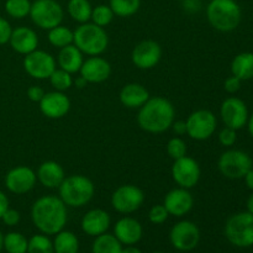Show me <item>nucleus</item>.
<instances>
[{
	"mask_svg": "<svg viewBox=\"0 0 253 253\" xmlns=\"http://www.w3.org/2000/svg\"><path fill=\"white\" fill-rule=\"evenodd\" d=\"M31 220L41 234H58L68 220L67 205L56 195H43L32 204Z\"/></svg>",
	"mask_w": 253,
	"mask_h": 253,
	"instance_id": "obj_1",
	"label": "nucleus"
},
{
	"mask_svg": "<svg viewBox=\"0 0 253 253\" xmlns=\"http://www.w3.org/2000/svg\"><path fill=\"white\" fill-rule=\"evenodd\" d=\"M175 118V109L163 96L150 98L137 113V124L148 133H162L169 130Z\"/></svg>",
	"mask_w": 253,
	"mask_h": 253,
	"instance_id": "obj_2",
	"label": "nucleus"
},
{
	"mask_svg": "<svg viewBox=\"0 0 253 253\" xmlns=\"http://www.w3.org/2000/svg\"><path fill=\"white\" fill-rule=\"evenodd\" d=\"M207 19L216 31L232 32L241 24V6L236 0H210L207 6Z\"/></svg>",
	"mask_w": 253,
	"mask_h": 253,
	"instance_id": "obj_3",
	"label": "nucleus"
},
{
	"mask_svg": "<svg viewBox=\"0 0 253 253\" xmlns=\"http://www.w3.org/2000/svg\"><path fill=\"white\" fill-rule=\"evenodd\" d=\"M59 198L67 208H83L93 199L95 185L83 174H72L64 178L58 188Z\"/></svg>",
	"mask_w": 253,
	"mask_h": 253,
	"instance_id": "obj_4",
	"label": "nucleus"
},
{
	"mask_svg": "<svg viewBox=\"0 0 253 253\" xmlns=\"http://www.w3.org/2000/svg\"><path fill=\"white\" fill-rule=\"evenodd\" d=\"M73 44L86 56H100L109 46V36L104 27L93 22L81 24L74 30Z\"/></svg>",
	"mask_w": 253,
	"mask_h": 253,
	"instance_id": "obj_5",
	"label": "nucleus"
},
{
	"mask_svg": "<svg viewBox=\"0 0 253 253\" xmlns=\"http://www.w3.org/2000/svg\"><path fill=\"white\" fill-rule=\"evenodd\" d=\"M225 236L231 245L241 249L253 246V215L249 211L236 212L225 224Z\"/></svg>",
	"mask_w": 253,
	"mask_h": 253,
	"instance_id": "obj_6",
	"label": "nucleus"
},
{
	"mask_svg": "<svg viewBox=\"0 0 253 253\" xmlns=\"http://www.w3.org/2000/svg\"><path fill=\"white\" fill-rule=\"evenodd\" d=\"M253 167L251 156L242 150L225 151L217 160L219 172L227 179H244L246 173Z\"/></svg>",
	"mask_w": 253,
	"mask_h": 253,
	"instance_id": "obj_7",
	"label": "nucleus"
},
{
	"mask_svg": "<svg viewBox=\"0 0 253 253\" xmlns=\"http://www.w3.org/2000/svg\"><path fill=\"white\" fill-rule=\"evenodd\" d=\"M29 16L37 27L48 31L62 24L64 11L57 0H35Z\"/></svg>",
	"mask_w": 253,
	"mask_h": 253,
	"instance_id": "obj_8",
	"label": "nucleus"
},
{
	"mask_svg": "<svg viewBox=\"0 0 253 253\" xmlns=\"http://www.w3.org/2000/svg\"><path fill=\"white\" fill-rule=\"evenodd\" d=\"M185 124H187V135L192 140L205 141L209 140L216 131L217 119L212 111L199 109L193 111L188 116Z\"/></svg>",
	"mask_w": 253,
	"mask_h": 253,
	"instance_id": "obj_9",
	"label": "nucleus"
},
{
	"mask_svg": "<svg viewBox=\"0 0 253 253\" xmlns=\"http://www.w3.org/2000/svg\"><path fill=\"white\" fill-rule=\"evenodd\" d=\"M143 202V190L133 184L120 185L111 195V207L120 214H132L137 211Z\"/></svg>",
	"mask_w": 253,
	"mask_h": 253,
	"instance_id": "obj_10",
	"label": "nucleus"
},
{
	"mask_svg": "<svg viewBox=\"0 0 253 253\" xmlns=\"http://www.w3.org/2000/svg\"><path fill=\"white\" fill-rule=\"evenodd\" d=\"M22 66L30 77L37 81H44L48 79L57 68V62L51 53L37 48L25 56Z\"/></svg>",
	"mask_w": 253,
	"mask_h": 253,
	"instance_id": "obj_11",
	"label": "nucleus"
},
{
	"mask_svg": "<svg viewBox=\"0 0 253 253\" xmlns=\"http://www.w3.org/2000/svg\"><path fill=\"white\" fill-rule=\"evenodd\" d=\"M169 240L175 250L189 252L199 245L200 230L193 221L182 220L170 229Z\"/></svg>",
	"mask_w": 253,
	"mask_h": 253,
	"instance_id": "obj_12",
	"label": "nucleus"
},
{
	"mask_svg": "<svg viewBox=\"0 0 253 253\" xmlns=\"http://www.w3.org/2000/svg\"><path fill=\"white\" fill-rule=\"evenodd\" d=\"M170 174L178 187L190 190L199 183L202 169L194 158L184 156L173 162Z\"/></svg>",
	"mask_w": 253,
	"mask_h": 253,
	"instance_id": "obj_13",
	"label": "nucleus"
},
{
	"mask_svg": "<svg viewBox=\"0 0 253 253\" xmlns=\"http://www.w3.org/2000/svg\"><path fill=\"white\" fill-rule=\"evenodd\" d=\"M220 116L225 126L234 130H241L249 120V109L246 103L237 96H229L220 106Z\"/></svg>",
	"mask_w": 253,
	"mask_h": 253,
	"instance_id": "obj_14",
	"label": "nucleus"
},
{
	"mask_svg": "<svg viewBox=\"0 0 253 253\" xmlns=\"http://www.w3.org/2000/svg\"><path fill=\"white\" fill-rule=\"evenodd\" d=\"M4 182L10 193L22 195L34 189L37 183V175L32 168L27 166H17L6 173Z\"/></svg>",
	"mask_w": 253,
	"mask_h": 253,
	"instance_id": "obj_15",
	"label": "nucleus"
},
{
	"mask_svg": "<svg viewBox=\"0 0 253 253\" xmlns=\"http://www.w3.org/2000/svg\"><path fill=\"white\" fill-rule=\"evenodd\" d=\"M162 53V47L158 42L153 40H145L133 47L131 52V61L136 68L148 71L160 63Z\"/></svg>",
	"mask_w": 253,
	"mask_h": 253,
	"instance_id": "obj_16",
	"label": "nucleus"
},
{
	"mask_svg": "<svg viewBox=\"0 0 253 253\" xmlns=\"http://www.w3.org/2000/svg\"><path fill=\"white\" fill-rule=\"evenodd\" d=\"M39 105L42 115L52 120L64 118L71 110V100L64 91L53 90L46 93Z\"/></svg>",
	"mask_w": 253,
	"mask_h": 253,
	"instance_id": "obj_17",
	"label": "nucleus"
},
{
	"mask_svg": "<svg viewBox=\"0 0 253 253\" xmlns=\"http://www.w3.org/2000/svg\"><path fill=\"white\" fill-rule=\"evenodd\" d=\"M163 205L167 209L168 214L175 217H182L190 212L194 207V198L189 189L185 188H174L166 194Z\"/></svg>",
	"mask_w": 253,
	"mask_h": 253,
	"instance_id": "obj_18",
	"label": "nucleus"
},
{
	"mask_svg": "<svg viewBox=\"0 0 253 253\" xmlns=\"http://www.w3.org/2000/svg\"><path fill=\"white\" fill-rule=\"evenodd\" d=\"M79 74L88 82V84L103 83L110 77L111 66L103 57L91 56L83 62Z\"/></svg>",
	"mask_w": 253,
	"mask_h": 253,
	"instance_id": "obj_19",
	"label": "nucleus"
},
{
	"mask_svg": "<svg viewBox=\"0 0 253 253\" xmlns=\"http://www.w3.org/2000/svg\"><path fill=\"white\" fill-rule=\"evenodd\" d=\"M142 235V225L133 217H121L114 226V236L126 246H131V245H136L137 242H140Z\"/></svg>",
	"mask_w": 253,
	"mask_h": 253,
	"instance_id": "obj_20",
	"label": "nucleus"
},
{
	"mask_svg": "<svg viewBox=\"0 0 253 253\" xmlns=\"http://www.w3.org/2000/svg\"><path fill=\"white\" fill-rule=\"evenodd\" d=\"M111 224V217L105 210L91 209L84 214L82 217L81 227L83 232L91 237L100 236L105 234Z\"/></svg>",
	"mask_w": 253,
	"mask_h": 253,
	"instance_id": "obj_21",
	"label": "nucleus"
},
{
	"mask_svg": "<svg viewBox=\"0 0 253 253\" xmlns=\"http://www.w3.org/2000/svg\"><path fill=\"white\" fill-rule=\"evenodd\" d=\"M9 43L16 53L26 56L39 48V36L30 27L20 26L12 30Z\"/></svg>",
	"mask_w": 253,
	"mask_h": 253,
	"instance_id": "obj_22",
	"label": "nucleus"
},
{
	"mask_svg": "<svg viewBox=\"0 0 253 253\" xmlns=\"http://www.w3.org/2000/svg\"><path fill=\"white\" fill-rule=\"evenodd\" d=\"M37 182L47 189H58L67 177L63 167L56 161H46L39 166L36 172Z\"/></svg>",
	"mask_w": 253,
	"mask_h": 253,
	"instance_id": "obj_23",
	"label": "nucleus"
},
{
	"mask_svg": "<svg viewBox=\"0 0 253 253\" xmlns=\"http://www.w3.org/2000/svg\"><path fill=\"white\" fill-rule=\"evenodd\" d=\"M150 98V91L140 83L126 84L119 94L120 103L127 109H140Z\"/></svg>",
	"mask_w": 253,
	"mask_h": 253,
	"instance_id": "obj_24",
	"label": "nucleus"
},
{
	"mask_svg": "<svg viewBox=\"0 0 253 253\" xmlns=\"http://www.w3.org/2000/svg\"><path fill=\"white\" fill-rule=\"evenodd\" d=\"M56 62L59 68L63 69V71L71 74L78 73L84 62L83 53L76 44L72 43L69 46L63 47V48H59Z\"/></svg>",
	"mask_w": 253,
	"mask_h": 253,
	"instance_id": "obj_25",
	"label": "nucleus"
},
{
	"mask_svg": "<svg viewBox=\"0 0 253 253\" xmlns=\"http://www.w3.org/2000/svg\"><path fill=\"white\" fill-rule=\"evenodd\" d=\"M232 76L244 81L253 79V52H241L231 62Z\"/></svg>",
	"mask_w": 253,
	"mask_h": 253,
	"instance_id": "obj_26",
	"label": "nucleus"
},
{
	"mask_svg": "<svg viewBox=\"0 0 253 253\" xmlns=\"http://www.w3.org/2000/svg\"><path fill=\"white\" fill-rule=\"evenodd\" d=\"M54 253H78L79 240L72 231L62 230L53 240Z\"/></svg>",
	"mask_w": 253,
	"mask_h": 253,
	"instance_id": "obj_27",
	"label": "nucleus"
},
{
	"mask_svg": "<svg viewBox=\"0 0 253 253\" xmlns=\"http://www.w3.org/2000/svg\"><path fill=\"white\" fill-rule=\"evenodd\" d=\"M93 6L89 0H69L67 4V12L72 20L78 24H85L90 21Z\"/></svg>",
	"mask_w": 253,
	"mask_h": 253,
	"instance_id": "obj_28",
	"label": "nucleus"
},
{
	"mask_svg": "<svg viewBox=\"0 0 253 253\" xmlns=\"http://www.w3.org/2000/svg\"><path fill=\"white\" fill-rule=\"evenodd\" d=\"M123 244L114 235L105 234L96 236L91 247V253H121Z\"/></svg>",
	"mask_w": 253,
	"mask_h": 253,
	"instance_id": "obj_29",
	"label": "nucleus"
},
{
	"mask_svg": "<svg viewBox=\"0 0 253 253\" xmlns=\"http://www.w3.org/2000/svg\"><path fill=\"white\" fill-rule=\"evenodd\" d=\"M47 40H48L49 44H52L53 47L63 48V47L73 43L74 32L69 27L63 26V25H58V26L48 30Z\"/></svg>",
	"mask_w": 253,
	"mask_h": 253,
	"instance_id": "obj_30",
	"label": "nucleus"
},
{
	"mask_svg": "<svg viewBox=\"0 0 253 253\" xmlns=\"http://www.w3.org/2000/svg\"><path fill=\"white\" fill-rule=\"evenodd\" d=\"M109 6L115 16L130 17L140 10L141 0H110Z\"/></svg>",
	"mask_w": 253,
	"mask_h": 253,
	"instance_id": "obj_31",
	"label": "nucleus"
},
{
	"mask_svg": "<svg viewBox=\"0 0 253 253\" xmlns=\"http://www.w3.org/2000/svg\"><path fill=\"white\" fill-rule=\"evenodd\" d=\"M29 240L20 232H9L4 236L2 249L7 253H27Z\"/></svg>",
	"mask_w": 253,
	"mask_h": 253,
	"instance_id": "obj_32",
	"label": "nucleus"
},
{
	"mask_svg": "<svg viewBox=\"0 0 253 253\" xmlns=\"http://www.w3.org/2000/svg\"><path fill=\"white\" fill-rule=\"evenodd\" d=\"M32 2L30 0H6L5 11L12 19H25L30 15Z\"/></svg>",
	"mask_w": 253,
	"mask_h": 253,
	"instance_id": "obj_33",
	"label": "nucleus"
},
{
	"mask_svg": "<svg viewBox=\"0 0 253 253\" xmlns=\"http://www.w3.org/2000/svg\"><path fill=\"white\" fill-rule=\"evenodd\" d=\"M27 253H54L53 242L44 234L34 235L29 240Z\"/></svg>",
	"mask_w": 253,
	"mask_h": 253,
	"instance_id": "obj_34",
	"label": "nucleus"
},
{
	"mask_svg": "<svg viewBox=\"0 0 253 253\" xmlns=\"http://www.w3.org/2000/svg\"><path fill=\"white\" fill-rule=\"evenodd\" d=\"M114 17H115V14L113 12L111 7L109 5L100 4L96 5L91 10L90 21L100 27H106L108 25H110L113 22Z\"/></svg>",
	"mask_w": 253,
	"mask_h": 253,
	"instance_id": "obj_35",
	"label": "nucleus"
},
{
	"mask_svg": "<svg viewBox=\"0 0 253 253\" xmlns=\"http://www.w3.org/2000/svg\"><path fill=\"white\" fill-rule=\"evenodd\" d=\"M48 79L51 85L53 86L54 90L57 91H66L68 90V89H71L72 85H73L72 74L61 68L54 69L53 73L51 74V77H49Z\"/></svg>",
	"mask_w": 253,
	"mask_h": 253,
	"instance_id": "obj_36",
	"label": "nucleus"
},
{
	"mask_svg": "<svg viewBox=\"0 0 253 253\" xmlns=\"http://www.w3.org/2000/svg\"><path fill=\"white\" fill-rule=\"evenodd\" d=\"M167 153L173 161L179 160V158L187 156L188 147L185 141L183 140L179 136H175V137H172L167 143Z\"/></svg>",
	"mask_w": 253,
	"mask_h": 253,
	"instance_id": "obj_37",
	"label": "nucleus"
},
{
	"mask_svg": "<svg viewBox=\"0 0 253 253\" xmlns=\"http://www.w3.org/2000/svg\"><path fill=\"white\" fill-rule=\"evenodd\" d=\"M168 216H169V214H168L167 209L163 204L153 205L148 211V220L155 225H162L163 222L167 221Z\"/></svg>",
	"mask_w": 253,
	"mask_h": 253,
	"instance_id": "obj_38",
	"label": "nucleus"
},
{
	"mask_svg": "<svg viewBox=\"0 0 253 253\" xmlns=\"http://www.w3.org/2000/svg\"><path fill=\"white\" fill-rule=\"evenodd\" d=\"M217 138H219L220 145L224 146V147L230 148V147H232L235 143H236L237 131L234 130V128L225 126V127L222 128V130L219 132V136H217Z\"/></svg>",
	"mask_w": 253,
	"mask_h": 253,
	"instance_id": "obj_39",
	"label": "nucleus"
},
{
	"mask_svg": "<svg viewBox=\"0 0 253 253\" xmlns=\"http://www.w3.org/2000/svg\"><path fill=\"white\" fill-rule=\"evenodd\" d=\"M12 27L10 22L5 17L0 16V44L9 43L10 36H11Z\"/></svg>",
	"mask_w": 253,
	"mask_h": 253,
	"instance_id": "obj_40",
	"label": "nucleus"
},
{
	"mask_svg": "<svg viewBox=\"0 0 253 253\" xmlns=\"http://www.w3.org/2000/svg\"><path fill=\"white\" fill-rule=\"evenodd\" d=\"M20 219H21L20 212L15 209H10V208H7V210L2 214L1 216L2 222H4L6 226H11V227L16 226V225L20 222Z\"/></svg>",
	"mask_w": 253,
	"mask_h": 253,
	"instance_id": "obj_41",
	"label": "nucleus"
},
{
	"mask_svg": "<svg viewBox=\"0 0 253 253\" xmlns=\"http://www.w3.org/2000/svg\"><path fill=\"white\" fill-rule=\"evenodd\" d=\"M241 84H242L241 79H239L235 76H230L229 78L225 79L224 89L229 94H235L241 89Z\"/></svg>",
	"mask_w": 253,
	"mask_h": 253,
	"instance_id": "obj_42",
	"label": "nucleus"
},
{
	"mask_svg": "<svg viewBox=\"0 0 253 253\" xmlns=\"http://www.w3.org/2000/svg\"><path fill=\"white\" fill-rule=\"evenodd\" d=\"M27 98L30 99L34 103H40L42 100V98L44 96L46 91L43 90V88L39 85H31L29 89H27Z\"/></svg>",
	"mask_w": 253,
	"mask_h": 253,
	"instance_id": "obj_43",
	"label": "nucleus"
},
{
	"mask_svg": "<svg viewBox=\"0 0 253 253\" xmlns=\"http://www.w3.org/2000/svg\"><path fill=\"white\" fill-rule=\"evenodd\" d=\"M170 128H172L173 132H174L177 136L187 135V124H185V121H183V120L173 121Z\"/></svg>",
	"mask_w": 253,
	"mask_h": 253,
	"instance_id": "obj_44",
	"label": "nucleus"
},
{
	"mask_svg": "<svg viewBox=\"0 0 253 253\" xmlns=\"http://www.w3.org/2000/svg\"><path fill=\"white\" fill-rule=\"evenodd\" d=\"M9 208V199H7L6 194L0 190V219H1L2 214L7 210Z\"/></svg>",
	"mask_w": 253,
	"mask_h": 253,
	"instance_id": "obj_45",
	"label": "nucleus"
},
{
	"mask_svg": "<svg viewBox=\"0 0 253 253\" xmlns=\"http://www.w3.org/2000/svg\"><path fill=\"white\" fill-rule=\"evenodd\" d=\"M244 179H245V184H246V187L253 192V167L246 173Z\"/></svg>",
	"mask_w": 253,
	"mask_h": 253,
	"instance_id": "obj_46",
	"label": "nucleus"
},
{
	"mask_svg": "<svg viewBox=\"0 0 253 253\" xmlns=\"http://www.w3.org/2000/svg\"><path fill=\"white\" fill-rule=\"evenodd\" d=\"M73 84H76V86H77V88H79V89H83V88H85V86H86V84H88V82H86L85 79L83 78V77H81V76H79L78 78L76 79V81H73Z\"/></svg>",
	"mask_w": 253,
	"mask_h": 253,
	"instance_id": "obj_47",
	"label": "nucleus"
},
{
	"mask_svg": "<svg viewBox=\"0 0 253 253\" xmlns=\"http://www.w3.org/2000/svg\"><path fill=\"white\" fill-rule=\"evenodd\" d=\"M121 253H142L141 252L140 249H137V247H135L133 245H131V246H126L125 249L123 247V251Z\"/></svg>",
	"mask_w": 253,
	"mask_h": 253,
	"instance_id": "obj_48",
	"label": "nucleus"
},
{
	"mask_svg": "<svg viewBox=\"0 0 253 253\" xmlns=\"http://www.w3.org/2000/svg\"><path fill=\"white\" fill-rule=\"evenodd\" d=\"M246 126H247V130H249L250 136L253 138V114L249 116V120H247Z\"/></svg>",
	"mask_w": 253,
	"mask_h": 253,
	"instance_id": "obj_49",
	"label": "nucleus"
},
{
	"mask_svg": "<svg viewBox=\"0 0 253 253\" xmlns=\"http://www.w3.org/2000/svg\"><path fill=\"white\" fill-rule=\"evenodd\" d=\"M246 208H247V211L251 212V214L253 215V193H252L251 195H250L249 199H247Z\"/></svg>",
	"mask_w": 253,
	"mask_h": 253,
	"instance_id": "obj_50",
	"label": "nucleus"
},
{
	"mask_svg": "<svg viewBox=\"0 0 253 253\" xmlns=\"http://www.w3.org/2000/svg\"><path fill=\"white\" fill-rule=\"evenodd\" d=\"M2 244H4V236H2V234L0 232V252H1L2 250Z\"/></svg>",
	"mask_w": 253,
	"mask_h": 253,
	"instance_id": "obj_51",
	"label": "nucleus"
},
{
	"mask_svg": "<svg viewBox=\"0 0 253 253\" xmlns=\"http://www.w3.org/2000/svg\"><path fill=\"white\" fill-rule=\"evenodd\" d=\"M153 253H163V252H153Z\"/></svg>",
	"mask_w": 253,
	"mask_h": 253,
	"instance_id": "obj_52",
	"label": "nucleus"
},
{
	"mask_svg": "<svg viewBox=\"0 0 253 253\" xmlns=\"http://www.w3.org/2000/svg\"><path fill=\"white\" fill-rule=\"evenodd\" d=\"M178 1H183V0H178Z\"/></svg>",
	"mask_w": 253,
	"mask_h": 253,
	"instance_id": "obj_53",
	"label": "nucleus"
}]
</instances>
